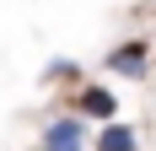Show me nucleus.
Returning <instances> with one entry per match:
<instances>
[{"mask_svg":"<svg viewBox=\"0 0 156 151\" xmlns=\"http://www.w3.org/2000/svg\"><path fill=\"white\" fill-rule=\"evenodd\" d=\"M43 151H81V124L76 119H54L43 135Z\"/></svg>","mask_w":156,"mask_h":151,"instance_id":"f257e3e1","label":"nucleus"},{"mask_svg":"<svg viewBox=\"0 0 156 151\" xmlns=\"http://www.w3.org/2000/svg\"><path fill=\"white\" fill-rule=\"evenodd\" d=\"M108 65H113L119 76H140V70H145V43H124V49H113Z\"/></svg>","mask_w":156,"mask_h":151,"instance_id":"f03ea898","label":"nucleus"},{"mask_svg":"<svg viewBox=\"0 0 156 151\" xmlns=\"http://www.w3.org/2000/svg\"><path fill=\"white\" fill-rule=\"evenodd\" d=\"M113 108H119V103H113L102 87H86V92H81V113H92V119H113Z\"/></svg>","mask_w":156,"mask_h":151,"instance_id":"7ed1b4c3","label":"nucleus"},{"mask_svg":"<svg viewBox=\"0 0 156 151\" xmlns=\"http://www.w3.org/2000/svg\"><path fill=\"white\" fill-rule=\"evenodd\" d=\"M97 151H135V130L108 124V130H102V140H97Z\"/></svg>","mask_w":156,"mask_h":151,"instance_id":"20e7f679","label":"nucleus"}]
</instances>
